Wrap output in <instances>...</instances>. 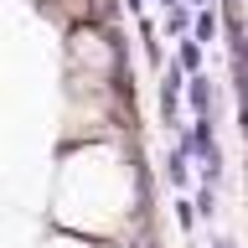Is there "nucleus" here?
Wrapping results in <instances>:
<instances>
[{
	"instance_id": "obj_8",
	"label": "nucleus",
	"mask_w": 248,
	"mask_h": 248,
	"mask_svg": "<svg viewBox=\"0 0 248 248\" xmlns=\"http://www.w3.org/2000/svg\"><path fill=\"white\" fill-rule=\"evenodd\" d=\"M160 5H166V11H170V5H181V0H160Z\"/></svg>"
},
{
	"instance_id": "obj_5",
	"label": "nucleus",
	"mask_w": 248,
	"mask_h": 248,
	"mask_svg": "<svg viewBox=\"0 0 248 248\" xmlns=\"http://www.w3.org/2000/svg\"><path fill=\"white\" fill-rule=\"evenodd\" d=\"M42 248H88V243H83V238H67V232H57V238H46Z\"/></svg>"
},
{
	"instance_id": "obj_9",
	"label": "nucleus",
	"mask_w": 248,
	"mask_h": 248,
	"mask_svg": "<svg viewBox=\"0 0 248 248\" xmlns=\"http://www.w3.org/2000/svg\"><path fill=\"white\" fill-rule=\"evenodd\" d=\"M191 5H197V11H202V5H207V0H191Z\"/></svg>"
},
{
	"instance_id": "obj_2",
	"label": "nucleus",
	"mask_w": 248,
	"mask_h": 248,
	"mask_svg": "<svg viewBox=\"0 0 248 248\" xmlns=\"http://www.w3.org/2000/svg\"><path fill=\"white\" fill-rule=\"evenodd\" d=\"M176 62H181V73H202V42L197 36H186V42L176 46Z\"/></svg>"
},
{
	"instance_id": "obj_1",
	"label": "nucleus",
	"mask_w": 248,
	"mask_h": 248,
	"mask_svg": "<svg viewBox=\"0 0 248 248\" xmlns=\"http://www.w3.org/2000/svg\"><path fill=\"white\" fill-rule=\"evenodd\" d=\"M186 98H191V108H197V114H212V78H207V73H191Z\"/></svg>"
},
{
	"instance_id": "obj_4",
	"label": "nucleus",
	"mask_w": 248,
	"mask_h": 248,
	"mask_svg": "<svg viewBox=\"0 0 248 248\" xmlns=\"http://www.w3.org/2000/svg\"><path fill=\"white\" fill-rule=\"evenodd\" d=\"M186 26H191V11H186V5H170V11H166V31H176V36H181Z\"/></svg>"
},
{
	"instance_id": "obj_6",
	"label": "nucleus",
	"mask_w": 248,
	"mask_h": 248,
	"mask_svg": "<svg viewBox=\"0 0 248 248\" xmlns=\"http://www.w3.org/2000/svg\"><path fill=\"white\" fill-rule=\"evenodd\" d=\"M176 222H181V228H191V222H197V212H191V202H186V197L176 202Z\"/></svg>"
},
{
	"instance_id": "obj_7",
	"label": "nucleus",
	"mask_w": 248,
	"mask_h": 248,
	"mask_svg": "<svg viewBox=\"0 0 248 248\" xmlns=\"http://www.w3.org/2000/svg\"><path fill=\"white\" fill-rule=\"evenodd\" d=\"M124 5H129V11H145V0H124Z\"/></svg>"
},
{
	"instance_id": "obj_3",
	"label": "nucleus",
	"mask_w": 248,
	"mask_h": 248,
	"mask_svg": "<svg viewBox=\"0 0 248 248\" xmlns=\"http://www.w3.org/2000/svg\"><path fill=\"white\" fill-rule=\"evenodd\" d=\"M212 36H217V16L207 11V5H202V11H197V42L207 46V42H212Z\"/></svg>"
}]
</instances>
